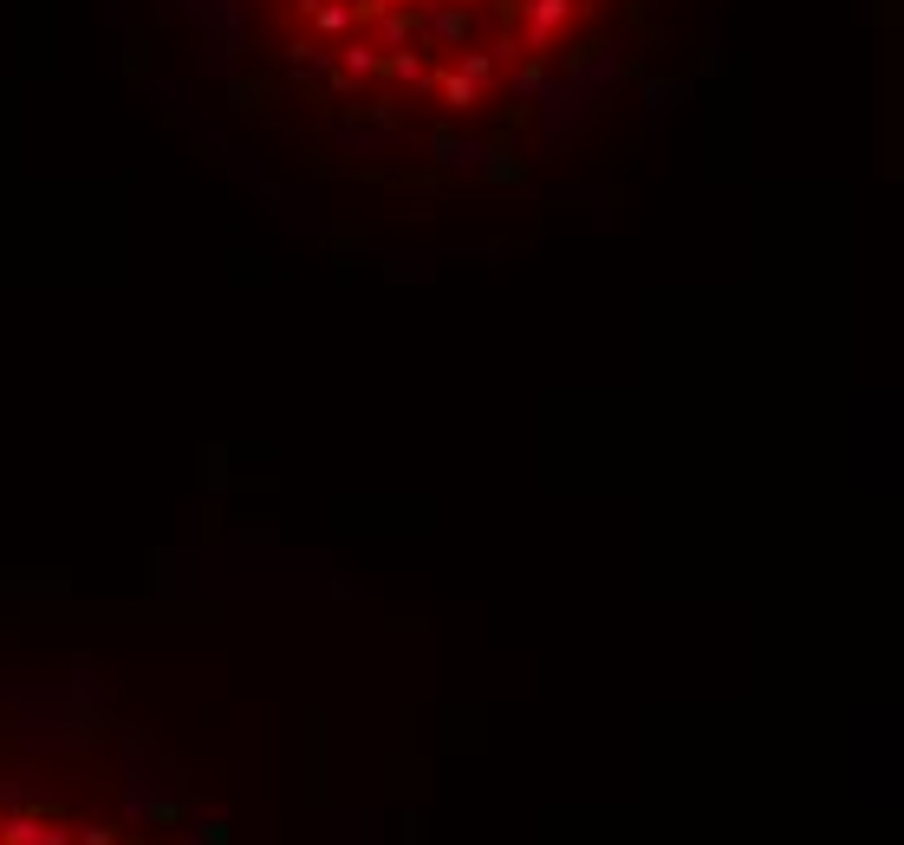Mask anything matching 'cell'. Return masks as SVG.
I'll list each match as a JSON object with an SVG mask.
<instances>
[{
    "label": "cell",
    "mask_w": 904,
    "mask_h": 845,
    "mask_svg": "<svg viewBox=\"0 0 904 845\" xmlns=\"http://www.w3.org/2000/svg\"><path fill=\"white\" fill-rule=\"evenodd\" d=\"M0 845H124L105 826L66 820L53 806H0Z\"/></svg>",
    "instance_id": "obj_1"
},
{
    "label": "cell",
    "mask_w": 904,
    "mask_h": 845,
    "mask_svg": "<svg viewBox=\"0 0 904 845\" xmlns=\"http://www.w3.org/2000/svg\"><path fill=\"white\" fill-rule=\"evenodd\" d=\"M566 7H573V0H534V7H527V46H547V40H554Z\"/></svg>",
    "instance_id": "obj_2"
},
{
    "label": "cell",
    "mask_w": 904,
    "mask_h": 845,
    "mask_svg": "<svg viewBox=\"0 0 904 845\" xmlns=\"http://www.w3.org/2000/svg\"><path fill=\"white\" fill-rule=\"evenodd\" d=\"M449 105H476V78L456 72V78H449Z\"/></svg>",
    "instance_id": "obj_3"
},
{
    "label": "cell",
    "mask_w": 904,
    "mask_h": 845,
    "mask_svg": "<svg viewBox=\"0 0 904 845\" xmlns=\"http://www.w3.org/2000/svg\"><path fill=\"white\" fill-rule=\"evenodd\" d=\"M346 66H351V72H371L378 59H371V46H346Z\"/></svg>",
    "instance_id": "obj_4"
}]
</instances>
